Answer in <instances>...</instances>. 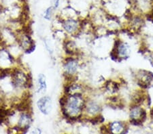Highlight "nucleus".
Listing matches in <instances>:
<instances>
[{
	"label": "nucleus",
	"mask_w": 153,
	"mask_h": 134,
	"mask_svg": "<svg viewBox=\"0 0 153 134\" xmlns=\"http://www.w3.org/2000/svg\"><path fill=\"white\" fill-rule=\"evenodd\" d=\"M68 109L72 114H78L82 111L83 106V101L80 96H71L67 102Z\"/></svg>",
	"instance_id": "obj_1"
},
{
	"label": "nucleus",
	"mask_w": 153,
	"mask_h": 134,
	"mask_svg": "<svg viewBox=\"0 0 153 134\" xmlns=\"http://www.w3.org/2000/svg\"><path fill=\"white\" fill-rule=\"evenodd\" d=\"M37 105L39 111L44 114H48L51 111L52 102L49 97H43L38 100Z\"/></svg>",
	"instance_id": "obj_2"
},
{
	"label": "nucleus",
	"mask_w": 153,
	"mask_h": 134,
	"mask_svg": "<svg viewBox=\"0 0 153 134\" xmlns=\"http://www.w3.org/2000/svg\"><path fill=\"white\" fill-rule=\"evenodd\" d=\"M78 68V63L75 60L72 59V58H70L66 60L65 64V69L66 70V72L68 74H73L74 73Z\"/></svg>",
	"instance_id": "obj_3"
},
{
	"label": "nucleus",
	"mask_w": 153,
	"mask_h": 134,
	"mask_svg": "<svg viewBox=\"0 0 153 134\" xmlns=\"http://www.w3.org/2000/svg\"><path fill=\"white\" fill-rule=\"evenodd\" d=\"M63 26L65 31L68 33H72L77 29V22L72 19H69L65 22Z\"/></svg>",
	"instance_id": "obj_4"
},
{
	"label": "nucleus",
	"mask_w": 153,
	"mask_h": 134,
	"mask_svg": "<svg viewBox=\"0 0 153 134\" xmlns=\"http://www.w3.org/2000/svg\"><path fill=\"white\" fill-rule=\"evenodd\" d=\"M117 52L122 56H126L129 53V48L125 43H119L118 45Z\"/></svg>",
	"instance_id": "obj_5"
},
{
	"label": "nucleus",
	"mask_w": 153,
	"mask_h": 134,
	"mask_svg": "<svg viewBox=\"0 0 153 134\" xmlns=\"http://www.w3.org/2000/svg\"><path fill=\"white\" fill-rule=\"evenodd\" d=\"M31 123V119L27 114H23L21 116L19 121V125L21 126L20 128H23L25 127H29V124Z\"/></svg>",
	"instance_id": "obj_6"
},
{
	"label": "nucleus",
	"mask_w": 153,
	"mask_h": 134,
	"mask_svg": "<svg viewBox=\"0 0 153 134\" xmlns=\"http://www.w3.org/2000/svg\"><path fill=\"white\" fill-rule=\"evenodd\" d=\"M111 131L112 133H120L123 130V127L120 123L114 122L111 125Z\"/></svg>",
	"instance_id": "obj_7"
},
{
	"label": "nucleus",
	"mask_w": 153,
	"mask_h": 134,
	"mask_svg": "<svg viewBox=\"0 0 153 134\" xmlns=\"http://www.w3.org/2000/svg\"><path fill=\"white\" fill-rule=\"evenodd\" d=\"M38 82L39 84V92H44L46 88V80L45 77L42 74L39 75L38 78Z\"/></svg>",
	"instance_id": "obj_8"
},
{
	"label": "nucleus",
	"mask_w": 153,
	"mask_h": 134,
	"mask_svg": "<svg viewBox=\"0 0 153 134\" xmlns=\"http://www.w3.org/2000/svg\"><path fill=\"white\" fill-rule=\"evenodd\" d=\"M88 111L90 113L92 114H95L96 113H97L99 111V106L95 104H91L88 107Z\"/></svg>",
	"instance_id": "obj_9"
},
{
	"label": "nucleus",
	"mask_w": 153,
	"mask_h": 134,
	"mask_svg": "<svg viewBox=\"0 0 153 134\" xmlns=\"http://www.w3.org/2000/svg\"><path fill=\"white\" fill-rule=\"evenodd\" d=\"M53 7H51V8H48L46 10V11L45 12V15H44V18L47 20H50L52 16V12H53Z\"/></svg>",
	"instance_id": "obj_10"
},
{
	"label": "nucleus",
	"mask_w": 153,
	"mask_h": 134,
	"mask_svg": "<svg viewBox=\"0 0 153 134\" xmlns=\"http://www.w3.org/2000/svg\"><path fill=\"white\" fill-rule=\"evenodd\" d=\"M53 3L55 4V7H57L58 5H59V0H53Z\"/></svg>",
	"instance_id": "obj_11"
}]
</instances>
